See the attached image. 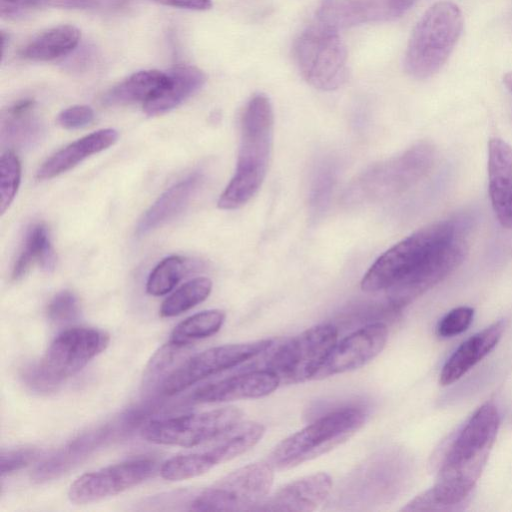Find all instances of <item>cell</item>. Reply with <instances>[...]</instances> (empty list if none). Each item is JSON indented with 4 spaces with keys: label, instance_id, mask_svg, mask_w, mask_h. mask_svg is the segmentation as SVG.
<instances>
[{
    "label": "cell",
    "instance_id": "7bdbcfd3",
    "mask_svg": "<svg viewBox=\"0 0 512 512\" xmlns=\"http://www.w3.org/2000/svg\"><path fill=\"white\" fill-rule=\"evenodd\" d=\"M152 1H155V2H158V3H161V4L165 3V0H152Z\"/></svg>",
    "mask_w": 512,
    "mask_h": 512
},
{
    "label": "cell",
    "instance_id": "603a6c76",
    "mask_svg": "<svg viewBox=\"0 0 512 512\" xmlns=\"http://www.w3.org/2000/svg\"><path fill=\"white\" fill-rule=\"evenodd\" d=\"M44 126L35 113V102L21 100L11 106L2 116L1 137L3 141L17 146H29L38 142Z\"/></svg>",
    "mask_w": 512,
    "mask_h": 512
},
{
    "label": "cell",
    "instance_id": "7402d4cb",
    "mask_svg": "<svg viewBox=\"0 0 512 512\" xmlns=\"http://www.w3.org/2000/svg\"><path fill=\"white\" fill-rule=\"evenodd\" d=\"M318 23L339 31L360 24L387 20L385 0H323Z\"/></svg>",
    "mask_w": 512,
    "mask_h": 512
},
{
    "label": "cell",
    "instance_id": "83f0119b",
    "mask_svg": "<svg viewBox=\"0 0 512 512\" xmlns=\"http://www.w3.org/2000/svg\"><path fill=\"white\" fill-rule=\"evenodd\" d=\"M225 321L222 310L211 309L196 313L180 322L172 331L170 341L179 345L207 338L220 330Z\"/></svg>",
    "mask_w": 512,
    "mask_h": 512
},
{
    "label": "cell",
    "instance_id": "9c48e42d",
    "mask_svg": "<svg viewBox=\"0 0 512 512\" xmlns=\"http://www.w3.org/2000/svg\"><path fill=\"white\" fill-rule=\"evenodd\" d=\"M274 468L255 462L232 471L203 490L190 504L196 511H252L266 499Z\"/></svg>",
    "mask_w": 512,
    "mask_h": 512
},
{
    "label": "cell",
    "instance_id": "484cf974",
    "mask_svg": "<svg viewBox=\"0 0 512 512\" xmlns=\"http://www.w3.org/2000/svg\"><path fill=\"white\" fill-rule=\"evenodd\" d=\"M80 31L72 25H59L50 28L22 50V56L33 61H51L72 52L80 41Z\"/></svg>",
    "mask_w": 512,
    "mask_h": 512
},
{
    "label": "cell",
    "instance_id": "52a82bcc",
    "mask_svg": "<svg viewBox=\"0 0 512 512\" xmlns=\"http://www.w3.org/2000/svg\"><path fill=\"white\" fill-rule=\"evenodd\" d=\"M109 341V335L99 329H66L51 342L40 362L31 367L25 377L35 389L51 390L83 369L105 350Z\"/></svg>",
    "mask_w": 512,
    "mask_h": 512
},
{
    "label": "cell",
    "instance_id": "ba28073f",
    "mask_svg": "<svg viewBox=\"0 0 512 512\" xmlns=\"http://www.w3.org/2000/svg\"><path fill=\"white\" fill-rule=\"evenodd\" d=\"M295 57L305 80L313 87L332 91L346 81L347 51L337 30L317 23L297 39Z\"/></svg>",
    "mask_w": 512,
    "mask_h": 512
},
{
    "label": "cell",
    "instance_id": "ab89813d",
    "mask_svg": "<svg viewBox=\"0 0 512 512\" xmlns=\"http://www.w3.org/2000/svg\"><path fill=\"white\" fill-rule=\"evenodd\" d=\"M416 0H385L387 20H394L403 16Z\"/></svg>",
    "mask_w": 512,
    "mask_h": 512
},
{
    "label": "cell",
    "instance_id": "cb8c5ba5",
    "mask_svg": "<svg viewBox=\"0 0 512 512\" xmlns=\"http://www.w3.org/2000/svg\"><path fill=\"white\" fill-rule=\"evenodd\" d=\"M37 263L42 270L51 272L56 266V254L50 241L47 227L38 223L27 232L23 247L12 269V279H22Z\"/></svg>",
    "mask_w": 512,
    "mask_h": 512
},
{
    "label": "cell",
    "instance_id": "5b68a950",
    "mask_svg": "<svg viewBox=\"0 0 512 512\" xmlns=\"http://www.w3.org/2000/svg\"><path fill=\"white\" fill-rule=\"evenodd\" d=\"M463 28L459 7L449 1L432 5L419 19L405 53V69L416 79L440 70L452 53Z\"/></svg>",
    "mask_w": 512,
    "mask_h": 512
},
{
    "label": "cell",
    "instance_id": "7c38bea8",
    "mask_svg": "<svg viewBox=\"0 0 512 512\" xmlns=\"http://www.w3.org/2000/svg\"><path fill=\"white\" fill-rule=\"evenodd\" d=\"M271 344L272 340L263 339L209 348L179 364L163 380L162 391L168 396L182 392L209 376L254 358Z\"/></svg>",
    "mask_w": 512,
    "mask_h": 512
},
{
    "label": "cell",
    "instance_id": "ffe728a7",
    "mask_svg": "<svg viewBox=\"0 0 512 512\" xmlns=\"http://www.w3.org/2000/svg\"><path fill=\"white\" fill-rule=\"evenodd\" d=\"M503 331L504 324L498 321L465 340L445 362L440 384L446 386L460 379L496 346Z\"/></svg>",
    "mask_w": 512,
    "mask_h": 512
},
{
    "label": "cell",
    "instance_id": "ac0fdd59",
    "mask_svg": "<svg viewBox=\"0 0 512 512\" xmlns=\"http://www.w3.org/2000/svg\"><path fill=\"white\" fill-rule=\"evenodd\" d=\"M118 139V132L112 128L101 129L88 134L50 156L37 170L39 180L54 178L78 165L89 156L99 153Z\"/></svg>",
    "mask_w": 512,
    "mask_h": 512
},
{
    "label": "cell",
    "instance_id": "d6a6232c",
    "mask_svg": "<svg viewBox=\"0 0 512 512\" xmlns=\"http://www.w3.org/2000/svg\"><path fill=\"white\" fill-rule=\"evenodd\" d=\"M21 180V163L17 155L5 151L0 158V211L4 214L13 202Z\"/></svg>",
    "mask_w": 512,
    "mask_h": 512
},
{
    "label": "cell",
    "instance_id": "4316f807",
    "mask_svg": "<svg viewBox=\"0 0 512 512\" xmlns=\"http://www.w3.org/2000/svg\"><path fill=\"white\" fill-rule=\"evenodd\" d=\"M108 431L96 430L74 440L70 445L63 448L57 455L47 460L36 471L37 479H48L57 476L85 457L96 444L104 440Z\"/></svg>",
    "mask_w": 512,
    "mask_h": 512
},
{
    "label": "cell",
    "instance_id": "f546056e",
    "mask_svg": "<svg viewBox=\"0 0 512 512\" xmlns=\"http://www.w3.org/2000/svg\"><path fill=\"white\" fill-rule=\"evenodd\" d=\"M191 267L192 262L182 256L172 255L164 258L149 274L146 282V292L152 296H162L169 293Z\"/></svg>",
    "mask_w": 512,
    "mask_h": 512
},
{
    "label": "cell",
    "instance_id": "60d3db41",
    "mask_svg": "<svg viewBox=\"0 0 512 512\" xmlns=\"http://www.w3.org/2000/svg\"><path fill=\"white\" fill-rule=\"evenodd\" d=\"M176 8L190 10H208L212 7L211 0H166L165 4Z\"/></svg>",
    "mask_w": 512,
    "mask_h": 512
},
{
    "label": "cell",
    "instance_id": "4dcf8cb0",
    "mask_svg": "<svg viewBox=\"0 0 512 512\" xmlns=\"http://www.w3.org/2000/svg\"><path fill=\"white\" fill-rule=\"evenodd\" d=\"M216 463L208 450L202 452L174 456L165 461L160 474L163 479L181 481L208 472Z\"/></svg>",
    "mask_w": 512,
    "mask_h": 512
},
{
    "label": "cell",
    "instance_id": "d4e9b609",
    "mask_svg": "<svg viewBox=\"0 0 512 512\" xmlns=\"http://www.w3.org/2000/svg\"><path fill=\"white\" fill-rule=\"evenodd\" d=\"M167 73L158 70H143L130 75L122 82L108 90L103 104L116 106L142 102L150 99L166 82Z\"/></svg>",
    "mask_w": 512,
    "mask_h": 512
},
{
    "label": "cell",
    "instance_id": "8d00e7d4",
    "mask_svg": "<svg viewBox=\"0 0 512 512\" xmlns=\"http://www.w3.org/2000/svg\"><path fill=\"white\" fill-rule=\"evenodd\" d=\"M38 456V450L25 448L2 452L1 454V475H9L18 471Z\"/></svg>",
    "mask_w": 512,
    "mask_h": 512
},
{
    "label": "cell",
    "instance_id": "f35d334b",
    "mask_svg": "<svg viewBox=\"0 0 512 512\" xmlns=\"http://www.w3.org/2000/svg\"><path fill=\"white\" fill-rule=\"evenodd\" d=\"M118 4L119 0H47V6L65 9L106 10Z\"/></svg>",
    "mask_w": 512,
    "mask_h": 512
},
{
    "label": "cell",
    "instance_id": "277c9868",
    "mask_svg": "<svg viewBox=\"0 0 512 512\" xmlns=\"http://www.w3.org/2000/svg\"><path fill=\"white\" fill-rule=\"evenodd\" d=\"M436 149L419 142L402 153L371 165L347 187L344 202L349 205L375 203L398 196L414 187L432 170Z\"/></svg>",
    "mask_w": 512,
    "mask_h": 512
},
{
    "label": "cell",
    "instance_id": "1f68e13d",
    "mask_svg": "<svg viewBox=\"0 0 512 512\" xmlns=\"http://www.w3.org/2000/svg\"><path fill=\"white\" fill-rule=\"evenodd\" d=\"M336 167L331 161H323L316 168L311 181L309 204L314 213L325 210L336 182Z\"/></svg>",
    "mask_w": 512,
    "mask_h": 512
},
{
    "label": "cell",
    "instance_id": "f1b7e54d",
    "mask_svg": "<svg viewBox=\"0 0 512 512\" xmlns=\"http://www.w3.org/2000/svg\"><path fill=\"white\" fill-rule=\"evenodd\" d=\"M212 282L206 277L194 278L168 296L161 304V317H174L203 302L211 293Z\"/></svg>",
    "mask_w": 512,
    "mask_h": 512
},
{
    "label": "cell",
    "instance_id": "5bb4252c",
    "mask_svg": "<svg viewBox=\"0 0 512 512\" xmlns=\"http://www.w3.org/2000/svg\"><path fill=\"white\" fill-rule=\"evenodd\" d=\"M387 339V327L381 322L354 331L335 343L313 379H324L364 366L381 353Z\"/></svg>",
    "mask_w": 512,
    "mask_h": 512
},
{
    "label": "cell",
    "instance_id": "44dd1931",
    "mask_svg": "<svg viewBox=\"0 0 512 512\" xmlns=\"http://www.w3.org/2000/svg\"><path fill=\"white\" fill-rule=\"evenodd\" d=\"M204 73L193 66H178L167 73L165 84L143 104L149 116L166 113L194 95L205 83Z\"/></svg>",
    "mask_w": 512,
    "mask_h": 512
},
{
    "label": "cell",
    "instance_id": "4fadbf2b",
    "mask_svg": "<svg viewBox=\"0 0 512 512\" xmlns=\"http://www.w3.org/2000/svg\"><path fill=\"white\" fill-rule=\"evenodd\" d=\"M156 468L155 460L139 458L85 473L71 484L68 497L79 505L100 501L141 484Z\"/></svg>",
    "mask_w": 512,
    "mask_h": 512
},
{
    "label": "cell",
    "instance_id": "74e56055",
    "mask_svg": "<svg viewBox=\"0 0 512 512\" xmlns=\"http://www.w3.org/2000/svg\"><path fill=\"white\" fill-rule=\"evenodd\" d=\"M43 6H47V0H0V15L15 19Z\"/></svg>",
    "mask_w": 512,
    "mask_h": 512
},
{
    "label": "cell",
    "instance_id": "836d02e7",
    "mask_svg": "<svg viewBox=\"0 0 512 512\" xmlns=\"http://www.w3.org/2000/svg\"><path fill=\"white\" fill-rule=\"evenodd\" d=\"M80 313L78 298L68 290L57 293L47 306L48 318L56 324L69 323Z\"/></svg>",
    "mask_w": 512,
    "mask_h": 512
},
{
    "label": "cell",
    "instance_id": "d6986e66",
    "mask_svg": "<svg viewBox=\"0 0 512 512\" xmlns=\"http://www.w3.org/2000/svg\"><path fill=\"white\" fill-rule=\"evenodd\" d=\"M203 179V175L196 172L168 188L142 215L136 234L146 235L177 216L188 205Z\"/></svg>",
    "mask_w": 512,
    "mask_h": 512
},
{
    "label": "cell",
    "instance_id": "9a60e30c",
    "mask_svg": "<svg viewBox=\"0 0 512 512\" xmlns=\"http://www.w3.org/2000/svg\"><path fill=\"white\" fill-rule=\"evenodd\" d=\"M280 385L278 376L268 369H256L226 377L199 387L191 396L198 403H221L269 395Z\"/></svg>",
    "mask_w": 512,
    "mask_h": 512
},
{
    "label": "cell",
    "instance_id": "e0dca14e",
    "mask_svg": "<svg viewBox=\"0 0 512 512\" xmlns=\"http://www.w3.org/2000/svg\"><path fill=\"white\" fill-rule=\"evenodd\" d=\"M489 195L499 223L512 229V147L499 138L488 144Z\"/></svg>",
    "mask_w": 512,
    "mask_h": 512
},
{
    "label": "cell",
    "instance_id": "30bf717a",
    "mask_svg": "<svg viewBox=\"0 0 512 512\" xmlns=\"http://www.w3.org/2000/svg\"><path fill=\"white\" fill-rule=\"evenodd\" d=\"M242 411L223 407L201 413L154 419L146 423L142 437L152 443L195 447L224 435L241 422Z\"/></svg>",
    "mask_w": 512,
    "mask_h": 512
},
{
    "label": "cell",
    "instance_id": "d590c367",
    "mask_svg": "<svg viewBox=\"0 0 512 512\" xmlns=\"http://www.w3.org/2000/svg\"><path fill=\"white\" fill-rule=\"evenodd\" d=\"M94 111L87 105H75L61 111L57 117L58 124L65 129H79L91 124Z\"/></svg>",
    "mask_w": 512,
    "mask_h": 512
},
{
    "label": "cell",
    "instance_id": "8992f818",
    "mask_svg": "<svg viewBox=\"0 0 512 512\" xmlns=\"http://www.w3.org/2000/svg\"><path fill=\"white\" fill-rule=\"evenodd\" d=\"M365 418V412L357 407L330 412L282 440L267 462L274 470H283L312 460L348 440L362 427Z\"/></svg>",
    "mask_w": 512,
    "mask_h": 512
},
{
    "label": "cell",
    "instance_id": "7a4b0ae2",
    "mask_svg": "<svg viewBox=\"0 0 512 512\" xmlns=\"http://www.w3.org/2000/svg\"><path fill=\"white\" fill-rule=\"evenodd\" d=\"M499 424L494 403L477 408L447 450L434 486L417 496L420 510H456L466 500L489 457Z\"/></svg>",
    "mask_w": 512,
    "mask_h": 512
},
{
    "label": "cell",
    "instance_id": "2e32d148",
    "mask_svg": "<svg viewBox=\"0 0 512 512\" xmlns=\"http://www.w3.org/2000/svg\"><path fill=\"white\" fill-rule=\"evenodd\" d=\"M332 485L324 472L301 477L266 497L256 511H313L328 497Z\"/></svg>",
    "mask_w": 512,
    "mask_h": 512
},
{
    "label": "cell",
    "instance_id": "b9f144b4",
    "mask_svg": "<svg viewBox=\"0 0 512 512\" xmlns=\"http://www.w3.org/2000/svg\"><path fill=\"white\" fill-rule=\"evenodd\" d=\"M503 82L506 86V88L512 92V71L507 73L504 78H503Z\"/></svg>",
    "mask_w": 512,
    "mask_h": 512
},
{
    "label": "cell",
    "instance_id": "6da1fadb",
    "mask_svg": "<svg viewBox=\"0 0 512 512\" xmlns=\"http://www.w3.org/2000/svg\"><path fill=\"white\" fill-rule=\"evenodd\" d=\"M467 218L435 222L383 253L361 280V289L386 291L394 310L407 305L454 271L468 251Z\"/></svg>",
    "mask_w": 512,
    "mask_h": 512
},
{
    "label": "cell",
    "instance_id": "3957f363",
    "mask_svg": "<svg viewBox=\"0 0 512 512\" xmlns=\"http://www.w3.org/2000/svg\"><path fill=\"white\" fill-rule=\"evenodd\" d=\"M274 116L270 100L253 96L241 116V140L234 176L219 197L223 210L246 204L260 189L269 165L273 143Z\"/></svg>",
    "mask_w": 512,
    "mask_h": 512
},
{
    "label": "cell",
    "instance_id": "e575fe53",
    "mask_svg": "<svg viewBox=\"0 0 512 512\" xmlns=\"http://www.w3.org/2000/svg\"><path fill=\"white\" fill-rule=\"evenodd\" d=\"M474 310L460 306L449 311L438 323L436 332L442 338L453 337L463 333L472 323Z\"/></svg>",
    "mask_w": 512,
    "mask_h": 512
},
{
    "label": "cell",
    "instance_id": "8fae6325",
    "mask_svg": "<svg viewBox=\"0 0 512 512\" xmlns=\"http://www.w3.org/2000/svg\"><path fill=\"white\" fill-rule=\"evenodd\" d=\"M337 329L330 324L308 328L280 345L270 356L266 368L280 384H297L313 379L337 342Z\"/></svg>",
    "mask_w": 512,
    "mask_h": 512
}]
</instances>
